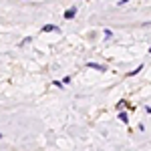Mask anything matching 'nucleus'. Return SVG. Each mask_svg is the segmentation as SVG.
I'll return each instance as SVG.
<instances>
[{
    "label": "nucleus",
    "instance_id": "7",
    "mask_svg": "<svg viewBox=\"0 0 151 151\" xmlns=\"http://www.w3.org/2000/svg\"><path fill=\"white\" fill-rule=\"evenodd\" d=\"M129 0H119V6H123V4H127Z\"/></svg>",
    "mask_w": 151,
    "mask_h": 151
},
{
    "label": "nucleus",
    "instance_id": "9",
    "mask_svg": "<svg viewBox=\"0 0 151 151\" xmlns=\"http://www.w3.org/2000/svg\"><path fill=\"white\" fill-rule=\"evenodd\" d=\"M149 52H151V47H149Z\"/></svg>",
    "mask_w": 151,
    "mask_h": 151
},
{
    "label": "nucleus",
    "instance_id": "3",
    "mask_svg": "<svg viewBox=\"0 0 151 151\" xmlns=\"http://www.w3.org/2000/svg\"><path fill=\"white\" fill-rule=\"evenodd\" d=\"M87 67H89V69H95V70H105V67L99 65V63H87Z\"/></svg>",
    "mask_w": 151,
    "mask_h": 151
},
{
    "label": "nucleus",
    "instance_id": "4",
    "mask_svg": "<svg viewBox=\"0 0 151 151\" xmlns=\"http://www.w3.org/2000/svg\"><path fill=\"white\" fill-rule=\"evenodd\" d=\"M119 119H121L123 123H129V115L125 113V111H121V113H119Z\"/></svg>",
    "mask_w": 151,
    "mask_h": 151
},
{
    "label": "nucleus",
    "instance_id": "5",
    "mask_svg": "<svg viewBox=\"0 0 151 151\" xmlns=\"http://www.w3.org/2000/svg\"><path fill=\"white\" fill-rule=\"evenodd\" d=\"M141 69H143V65H139L137 69H133L131 73H129V77H135V75H139V73H141Z\"/></svg>",
    "mask_w": 151,
    "mask_h": 151
},
{
    "label": "nucleus",
    "instance_id": "2",
    "mask_svg": "<svg viewBox=\"0 0 151 151\" xmlns=\"http://www.w3.org/2000/svg\"><path fill=\"white\" fill-rule=\"evenodd\" d=\"M57 30L58 28L55 24H45V26H42V32H57Z\"/></svg>",
    "mask_w": 151,
    "mask_h": 151
},
{
    "label": "nucleus",
    "instance_id": "8",
    "mask_svg": "<svg viewBox=\"0 0 151 151\" xmlns=\"http://www.w3.org/2000/svg\"><path fill=\"white\" fill-rule=\"evenodd\" d=\"M0 139H2V133H0Z\"/></svg>",
    "mask_w": 151,
    "mask_h": 151
},
{
    "label": "nucleus",
    "instance_id": "1",
    "mask_svg": "<svg viewBox=\"0 0 151 151\" xmlns=\"http://www.w3.org/2000/svg\"><path fill=\"white\" fill-rule=\"evenodd\" d=\"M77 16V6H70L69 10H65V20H73Z\"/></svg>",
    "mask_w": 151,
    "mask_h": 151
},
{
    "label": "nucleus",
    "instance_id": "6",
    "mask_svg": "<svg viewBox=\"0 0 151 151\" xmlns=\"http://www.w3.org/2000/svg\"><path fill=\"white\" fill-rule=\"evenodd\" d=\"M111 36H113V32H111L109 28H105V38H111Z\"/></svg>",
    "mask_w": 151,
    "mask_h": 151
}]
</instances>
